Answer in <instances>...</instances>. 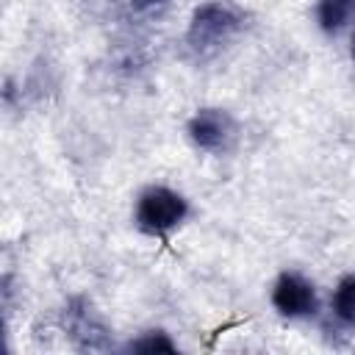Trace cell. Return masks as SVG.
Wrapping results in <instances>:
<instances>
[{
  "instance_id": "obj_1",
  "label": "cell",
  "mask_w": 355,
  "mask_h": 355,
  "mask_svg": "<svg viewBox=\"0 0 355 355\" xmlns=\"http://www.w3.org/2000/svg\"><path fill=\"white\" fill-rule=\"evenodd\" d=\"M239 28H241V14L222 0H211L194 8L186 31V44L197 55H208L216 53L222 44H227L239 33Z\"/></svg>"
},
{
  "instance_id": "obj_2",
  "label": "cell",
  "mask_w": 355,
  "mask_h": 355,
  "mask_svg": "<svg viewBox=\"0 0 355 355\" xmlns=\"http://www.w3.org/2000/svg\"><path fill=\"white\" fill-rule=\"evenodd\" d=\"M189 216V202L183 194L166 186H147L133 211V222L147 236H166Z\"/></svg>"
},
{
  "instance_id": "obj_7",
  "label": "cell",
  "mask_w": 355,
  "mask_h": 355,
  "mask_svg": "<svg viewBox=\"0 0 355 355\" xmlns=\"http://www.w3.org/2000/svg\"><path fill=\"white\" fill-rule=\"evenodd\" d=\"M128 349H130V352H175L178 347L169 341V336H166V333L155 330V333H144L141 338L130 341V344H128Z\"/></svg>"
},
{
  "instance_id": "obj_4",
  "label": "cell",
  "mask_w": 355,
  "mask_h": 355,
  "mask_svg": "<svg viewBox=\"0 0 355 355\" xmlns=\"http://www.w3.org/2000/svg\"><path fill=\"white\" fill-rule=\"evenodd\" d=\"M189 139L205 153H219L233 139V119L222 108H200L189 119Z\"/></svg>"
},
{
  "instance_id": "obj_6",
  "label": "cell",
  "mask_w": 355,
  "mask_h": 355,
  "mask_svg": "<svg viewBox=\"0 0 355 355\" xmlns=\"http://www.w3.org/2000/svg\"><path fill=\"white\" fill-rule=\"evenodd\" d=\"M333 313L341 324L355 327V275L344 277L333 291Z\"/></svg>"
},
{
  "instance_id": "obj_3",
  "label": "cell",
  "mask_w": 355,
  "mask_h": 355,
  "mask_svg": "<svg viewBox=\"0 0 355 355\" xmlns=\"http://www.w3.org/2000/svg\"><path fill=\"white\" fill-rule=\"evenodd\" d=\"M272 305L280 316L305 319L316 313L319 300H316V288L311 280H305L297 272H283L272 286Z\"/></svg>"
},
{
  "instance_id": "obj_5",
  "label": "cell",
  "mask_w": 355,
  "mask_h": 355,
  "mask_svg": "<svg viewBox=\"0 0 355 355\" xmlns=\"http://www.w3.org/2000/svg\"><path fill=\"white\" fill-rule=\"evenodd\" d=\"M355 14V0H316V22L324 33H338Z\"/></svg>"
},
{
  "instance_id": "obj_8",
  "label": "cell",
  "mask_w": 355,
  "mask_h": 355,
  "mask_svg": "<svg viewBox=\"0 0 355 355\" xmlns=\"http://www.w3.org/2000/svg\"><path fill=\"white\" fill-rule=\"evenodd\" d=\"M352 61H355V33H352Z\"/></svg>"
}]
</instances>
